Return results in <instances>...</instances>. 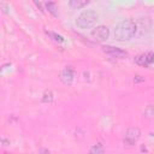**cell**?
<instances>
[{
	"label": "cell",
	"mask_w": 154,
	"mask_h": 154,
	"mask_svg": "<svg viewBox=\"0 0 154 154\" xmlns=\"http://www.w3.org/2000/svg\"><path fill=\"white\" fill-rule=\"evenodd\" d=\"M136 24L132 19H124L116 25L114 38L117 41H129L136 34Z\"/></svg>",
	"instance_id": "1"
},
{
	"label": "cell",
	"mask_w": 154,
	"mask_h": 154,
	"mask_svg": "<svg viewBox=\"0 0 154 154\" xmlns=\"http://www.w3.org/2000/svg\"><path fill=\"white\" fill-rule=\"evenodd\" d=\"M99 20V14L94 10L83 11L76 19V25L79 29H89L96 24Z\"/></svg>",
	"instance_id": "2"
},
{
	"label": "cell",
	"mask_w": 154,
	"mask_h": 154,
	"mask_svg": "<svg viewBox=\"0 0 154 154\" xmlns=\"http://www.w3.org/2000/svg\"><path fill=\"white\" fill-rule=\"evenodd\" d=\"M75 77H76V72H75V69L72 66L64 67L59 73V79L65 85H71L73 83V81H75Z\"/></svg>",
	"instance_id": "3"
},
{
	"label": "cell",
	"mask_w": 154,
	"mask_h": 154,
	"mask_svg": "<svg viewBox=\"0 0 154 154\" xmlns=\"http://www.w3.org/2000/svg\"><path fill=\"white\" fill-rule=\"evenodd\" d=\"M140 137H141V130L137 126L129 128L126 134H125V137H124V143L129 144V146H132L138 141Z\"/></svg>",
	"instance_id": "4"
},
{
	"label": "cell",
	"mask_w": 154,
	"mask_h": 154,
	"mask_svg": "<svg viewBox=\"0 0 154 154\" xmlns=\"http://www.w3.org/2000/svg\"><path fill=\"white\" fill-rule=\"evenodd\" d=\"M102 52L106 53L107 55H109L112 58H117V59H124L128 57V52L123 51L122 48L113 47V46H102Z\"/></svg>",
	"instance_id": "5"
},
{
	"label": "cell",
	"mask_w": 154,
	"mask_h": 154,
	"mask_svg": "<svg viewBox=\"0 0 154 154\" xmlns=\"http://www.w3.org/2000/svg\"><path fill=\"white\" fill-rule=\"evenodd\" d=\"M91 36H93L96 41L102 42V41H106V40L108 38V36H109V30H108V28L105 26V25H99V26H96V28H94V29L91 30Z\"/></svg>",
	"instance_id": "6"
},
{
	"label": "cell",
	"mask_w": 154,
	"mask_h": 154,
	"mask_svg": "<svg viewBox=\"0 0 154 154\" xmlns=\"http://www.w3.org/2000/svg\"><path fill=\"white\" fill-rule=\"evenodd\" d=\"M135 61H136V64H138L141 66H149L150 64L154 63V53L153 52L143 53V54L136 57L135 58Z\"/></svg>",
	"instance_id": "7"
},
{
	"label": "cell",
	"mask_w": 154,
	"mask_h": 154,
	"mask_svg": "<svg viewBox=\"0 0 154 154\" xmlns=\"http://www.w3.org/2000/svg\"><path fill=\"white\" fill-rule=\"evenodd\" d=\"M88 154H105V147H103V144H102V143H96V144H94V146L89 149Z\"/></svg>",
	"instance_id": "8"
},
{
	"label": "cell",
	"mask_w": 154,
	"mask_h": 154,
	"mask_svg": "<svg viewBox=\"0 0 154 154\" xmlns=\"http://www.w3.org/2000/svg\"><path fill=\"white\" fill-rule=\"evenodd\" d=\"M88 4H89L88 0H71V1L69 2V5H70L71 7H73V8H82V7H84L85 5H88Z\"/></svg>",
	"instance_id": "9"
},
{
	"label": "cell",
	"mask_w": 154,
	"mask_h": 154,
	"mask_svg": "<svg viewBox=\"0 0 154 154\" xmlns=\"http://www.w3.org/2000/svg\"><path fill=\"white\" fill-rule=\"evenodd\" d=\"M45 5H46V7H47V10H48L49 13H52L54 17L58 16V7H57V4L55 2H46Z\"/></svg>",
	"instance_id": "10"
},
{
	"label": "cell",
	"mask_w": 154,
	"mask_h": 154,
	"mask_svg": "<svg viewBox=\"0 0 154 154\" xmlns=\"http://www.w3.org/2000/svg\"><path fill=\"white\" fill-rule=\"evenodd\" d=\"M46 34H47L52 40H54L55 42H59V43L64 42V37H63L61 35H59V34L54 32V31H48V30H46Z\"/></svg>",
	"instance_id": "11"
},
{
	"label": "cell",
	"mask_w": 154,
	"mask_h": 154,
	"mask_svg": "<svg viewBox=\"0 0 154 154\" xmlns=\"http://www.w3.org/2000/svg\"><path fill=\"white\" fill-rule=\"evenodd\" d=\"M42 101L46 102V103H49L53 101V93L51 90H46L42 95Z\"/></svg>",
	"instance_id": "12"
},
{
	"label": "cell",
	"mask_w": 154,
	"mask_h": 154,
	"mask_svg": "<svg viewBox=\"0 0 154 154\" xmlns=\"http://www.w3.org/2000/svg\"><path fill=\"white\" fill-rule=\"evenodd\" d=\"M1 141H2V146H4V147H6V146H8V144H10V141H7L5 137H2V140H1Z\"/></svg>",
	"instance_id": "13"
},
{
	"label": "cell",
	"mask_w": 154,
	"mask_h": 154,
	"mask_svg": "<svg viewBox=\"0 0 154 154\" xmlns=\"http://www.w3.org/2000/svg\"><path fill=\"white\" fill-rule=\"evenodd\" d=\"M144 81V78H141V76H136L135 77V82H142Z\"/></svg>",
	"instance_id": "14"
}]
</instances>
